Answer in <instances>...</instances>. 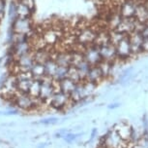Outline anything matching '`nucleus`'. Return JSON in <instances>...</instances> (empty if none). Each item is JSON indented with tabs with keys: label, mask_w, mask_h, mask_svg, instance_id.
I'll use <instances>...</instances> for the list:
<instances>
[{
	"label": "nucleus",
	"mask_w": 148,
	"mask_h": 148,
	"mask_svg": "<svg viewBox=\"0 0 148 148\" xmlns=\"http://www.w3.org/2000/svg\"><path fill=\"white\" fill-rule=\"evenodd\" d=\"M13 104L18 110L22 111H32L39 109L43 106L44 103L39 97H34L28 93H18L16 94L13 99Z\"/></svg>",
	"instance_id": "f257e3e1"
},
{
	"label": "nucleus",
	"mask_w": 148,
	"mask_h": 148,
	"mask_svg": "<svg viewBox=\"0 0 148 148\" xmlns=\"http://www.w3.org/2000/svg\"><path fill=\"white\" fill-rule=\"evenodd\" d=\"M56 91H59L57 82H54L51 78L45 77L41 81V88H40V94H39V99H40L44 103H47L49 105V99L53 96V94Z\"/></svg>",
	"instance_id": "f03ea898"
},
{
	"label": "nucleus",
	"mask_w": 148,
	"mask_h": 148,
	"mask_svg": "<svg viewBox=\"0 0 148 148\" xmlns=\"http://www.w3.org/2000/svg\"><path fill=\"white\" fill-rule=\"evenodd\" d=\"M100 144L105 148H126L128 143L123 140L113 129H110L103 135Z\"/></svg>",
	"instance_id": "7ed1b4c3"
},
{
	"label": "nucleus",
	"mask_w": 148,
	"mask_h": 148,
	"mask_svg": "<svg viewBox=\"0 0 148 148\" xmlns=\"http://www.w3.org/2000/svg\"><path fill=\"white\" fill-rule=\"evenodd\" d=\"M97 32H98V30L93 28V27H89V26H84L79 29L76 28L75 35H76L77 43L83 47L90 45V44L95 42Z\"/></svg>",
	"instance_id": "20e7f679"
},
{
	"label": "nucleus",
	"mask_w": 148,
	"mask_h": 148,
	"mask_svg": "<svg viewBox=\"0 0 148 148\" xmlns=\"http://www.w3.org/2000/svg\"><path fill=\"white\" fill-rule=\"evenodd\" d=\"M117 60H128L133 57L129 35L124 36L115 46Z\"/></svg>",
	"instance_id": "39448f33"
},
{
	"label": "nucleus",
	"mask_w": 148,
	"mask_h": 148,
	"mask_svg": "<svg viewBox=\"0 0 148 148\" xmlns=\"http://www.w3.org/2000/svg\"><path fill=\"white\" fill-rule=\"evenodd\" d=\"M73 101L70 99V96L61 91H56L49 101V106L55 110H63L69 105H71Z\"/></svg>",
	"instance_id": "423d86ee"
},
{
	"label": "nucleus",
	"mask_w": 148,
	"mask_h": 148,
	"mask_svg": "<svg viewBox=\"0 0 148 148\" xmlns=\"http://www.w3.org/2000/svg\"><path fill=\"white\" fill-rule=\"evenodd\" d=\"M83 57H84V60L87 61L91 66L98 65L103 60L101 58V55H100L99 47L95 43H92L90 45H87L84 47V50H83Z\"/></svg>",
	"instance_id": "0eeeda50"
},
{
	"label": "nucleus",
	"mask_w": 148,
	"mask_h": 148,
	"mask_svg": "<svg viewBox=\"0 0 148 148\" xmlns=\"http://www.w3.org/2000/svg\"><path fill=\"white\" fill-rule=\"evenodd\" d=\"M12 30L16 34L28 35L32 31V22L30 18H16L12 23Z\"/></svg>",
	"instance_id": "6e6552de"
},
{
	"label": "nucleus",
	"mask_w": 148,
	"mask_h": 148,
	"mask_svg": "<svg viewBox=\"0 0 148 148\" xmlns=\"http://www.w3.org/2000/svg\"><path fill=\"white\" fill-rule=\"evenodd\" d=\"M16 80V88L19 93H28L29 88L33 81L30 72H18L15 74Z\"/></svg>",
	"instance_id": "1a4fd4ad"
},
{
	"label": "nucleus",
	"mask_w": 148,
	"mask_h": 148,
	"mask_svg": "<svg viewBox=\"0 0 148 148\" xmlns=\"http://www.w3.org/2000/svg\"><path fill=\"white\" fill-rule=\"evenodd\" d=\"M138 4V0H123L119 5L118 12L123 18H135Z\"/></svg>",
	"instance_id": "9d476101"
},
{
	"label": "nucleus",
	"mask_w": 148,
	"mask_h": 148,
	"mask_svg": "<svg viewBox=\"0 0 148 148\" xmlns=\"http://www.w3.org/2000/svg\"><path fill=\"white\" fill-rule=\"evenodd\" d=\"M112 129L118 133L119 136L123 140L126 141L127 143L130 144L131 138H132L134 129L131 127V125L127 122H119L113 126Z\"/></svg>",
	"instance_id": "9b49d317"
},
{
	"label": "nucleus",
	"mask_w": 148,
	"mask_h": 148,
	"mask_svg": "<svg viewBox=\"0 0 148 148\" xmlns=\"http://www.w3.org/2000/svg\"><path fill=\"white\" fill-rule=\"evenodd\" d=\"M99 47L100 55L103 60L106 61H110V63H115L117 60V56L115 47L111 43H108L106 45L103 46H98Z\"/></svg>",
	"instance_id": "f8f14e48"
},
{
	"label": "nucleus",
	"mask_w": 148,
	"mask_h": 148,
	"mask_svg": "<svg viewBox=\"0 0 148 148\" xmlns=\"http://www.w3.org/2000/svg\"><path fill=\"white\" fill-rule=\"evenodd\" d=\"M136 24H138V21L136 18H123L121 23L119 24V26L116 27L115 30H118L124 34L129 35L136 30Z\"/></svg>",
	"instance_id": "ddd939ff"
},
{
	"label": "nucleus",
	"mask_w": 148,
	"mask_h": 148,
	"mask_svg": "<svg viewBox=\"0 0 148 148\" xmlns=\"http://www.w3.org/2000/svg\"><path fill=\"white\" fill-rule=\"evenodd\" d=\"M131 48H132L133 56H138L144 53L143 46H142V36L138 34V32H133L129 34Z\"/></svg>",
	"instance_id": "4468645a"
},
{
	"label": "nucleus",
	"mask_w": 148,
	"mask_h": 148,
	"mask_svg": "<svg viewBox=\"0 0 148 148\" xmlns=\"http://www.w3.org/2000/svg\"><path fill=\"white\" fill-rule=\"evenodd\" d=\"M103 79H105V78H104V76H103V73H102V71H101V69H100L99 66L98 65L90 66L87 74H86L85 81L97 85V84H99Z\"/></svg>",
	"instance_id": "2eb2a0df"
},
{
	"label": "nucleus",
	"mask_w": 148,
	"mask_h": 148,
	"mask_svg": "<svg viewBox=\"0 0 148 148\" xmlns=\"http://www.w3.org/2000/svg\"><path fill=\"white\" fill-rule=\"evenodd\" d=\"M30 74L33 77V79L42 81L46 77V72H45V65L44 63H36L34 61L33 65L31 66V69H30Z\"/></svg>",
	"instance_id": "dca6fc26"
},
{
	"label": "nucleus",
	"mask_w": 148,
	"mask_h": 148,
	"mask_svg": "<svg viewBox=\"0 0 148 148\" xmlns=\"http://www.w3.org/2000/svg\"><path fill=\"white\" fill-rule=\"evenodd\" d=\"M58 88H59V91L63 92L67 94H69L74 91V89L76 88L77 83L74 82L73 80H71L70 78H65V79L61 80L60 82H58Z\"/></svg>",
	"instance_id": "f3484780"
},
{
	"label": "nucleus",
	"mask_w": 148,
	"mask_h": 148,
	"mask_svg": "<svg viewBox=\"0 0 148 148\" xmlns=\"http://www.w3.org/2000/svg\"><path fill=\"white\" fill-rule=\"evenodd\" d=\"M44 65H45V72H46V77H49V78H51L53 77V75L55 73L57 69V63H55L53 58H49L47 61L44 63Z\"/></svg>",
	"instance_id": "a211bd4d"
},
{
	"label": "nucleus",
	"mask_w": 148,
	"mask_h": 148,
	"mask_svg": "<svg viewBox=\"0 0 148 148\" xmlns=\"http://www.w3.org/2000/svg\"><path fill=\"white\" fill-rule=\"evenodd\" d=\"M75 66L77 71V73H79L80 79H82V81H84L85 80V77H86V74H87V72L89 70V68H90V65L85 60H82L80 63H79L77 65H73Z\"/></svg>",
	"instance_id": "6ab92c4d"
},
{
	"label": "nucleus",
	"mask_w": 148,
	"mask_h": 148,
	"mask_svg": "<svg viewBox=\"0 0 148 148\" xmlns=\"http://www.w3.org/2000/svg\"><path fill=\"white\" fill-rule=\"evenodd\" d=\"M32 10L23 4L22 2L18 0V6H16V15L18 18H30Z\"/></svg>",
	"instance_id": "aec40b11"
},
{
	"label": "nucleus",
	"mask_w": 148,
	"mask_h": 148,
	"mask_svg": "<svg viewBox=\"0 0 148 148\" xmlns=\"http://www.w3.org/2000/svg\"><path fill=\"white\" fill-rule=\"evenodd\" d=\"M114 63H110V61L102 60L101 63L98 65V66H99L100 69H101L104 78H107L111 74V71H112Z\"/></svg>",
	"instance_id": "412c9836"
},
{
	"label": "nucleus",
	"mask_w": 148,
	"mask_h": 148,
	"mask_svg": "<svg viewBox=\"0 0 148 148\" xmlns=\"http://www.w3.org/2000/svg\"><path fill=\"white\" fill-rule=\"evenodd\" d=\"M68 70L69 67H65V66H57V69L55 71V73L52 77V80L54 82H60L61 80L65 79V78L68 77Z\"/></svg>",
	"instance_id": "4be33fe9"
},
{
	"label": "nucleus",
	"mask_w": 148,
	"mask_h": 148,
	"mask_svg": "<svg viewBox=\"0 0 148 148\" xmlns=\"http://www.w3.org/2000/svg\"><path fill=\"white\" fill-rule=\"evenodd\" d=\"M40 88H41V81L33 79L31 86H30V88H29L28 94H30L34 97H38L39 94H40Z\"/></svg>",
	"instance_id": "5701e85b"
},
{
	"label": "nucleus",
	"mask_w": 148,
	"mask_h": 148,
	"mask_svg": "<svg viewBox=\"0 0 148 148\" xmlns=\"http://www.w3.org/2000/svg\"><path fill=\"white\" fill-rule=\"evenodd\" d=\"M16 6H18V0L11 1V3L9 5V19L12 23L18 18V15H16Z\"/></svg>",
	"instance_id": "b1692460"
},
{
	"label": "nucleus",
	"mask_w": 148,
	"mask_h": 148,
	"mask_svg": "<svg viewBox=\"0 0 148 148\" xmlns=\"http://www.w3.org/2000/svg\"><path fill=\"white\" fill-rule=\"evenodd\" d=\"M68 78H70L71 80H73L74 82L76 83H79V82H82V79H80L79 73H77V69L75 66H69V70H68Z\"/></svg>",
	"instance_id": "393cba45"
},
{
	"label": "nucleus",
	"mask_w": 148,
	"mask_h": 148,
	"mask_svg": "<svg viewBox=\"0 0 148 148\" xmlns=\"http://www.w3.org/2000/svg\"><path fill=\"white\" fill-rule=\"evenodd\" d=\"M80 135H82V133H76L68 132L65 135L63 136V140L65 142H67V143H72V142L76 141Z\"/></svg>",
	"instance_id": "a878e982"
},
{
	"label": "nucleus",
	"mask_w": 148,
	"mask_h": 148,
	"mask_svg": "<svg viewBox=\"0 0 148 148\" xmlns=\"http://www.w3.org/2000/svg\"><path fill=\"white\" fill-rule=\"evenodd\" d=\"M59 119L57 117H47V118H44L39 121V124L44 125V126H54L56 125Z\"/></svg>",
	"instance_id": "bb28decb"
},
{
	"label": "nucleus",
	"mask_w": 148,
	"mask_h": 148,
	"mask_svg": "<svg viewBox=\"0 0 148 148\" xmlns=\"http://www.w3.org/2000/svg\"><path fill=\"white\" fill-rule=\"evenodd\" d=\"M18 109L16 107H11L8 108V109L4 110V111H0V115L2 116H14V115H18Z\"/></svg>",
	"instance_id": "cd10ccee"
},
{
	"label": "nucleus",
	"mask_w": 148,
	"mask_h": 148,
	"mask_svg": "<svg viewBox=\"0 0 148 148\" xmlns=\"http://www.w3.org/2000/svg\"><path fill=\"white\" fill-rule=\"evenodd\" d=\"M67 133H68V130H66V129H61V130L57 131V132L55 133L54 136H55L56 138H63V136L65 135Z\"/></svg>",
	"instance_id": "c85d7f7f"
},
{
	"label": "nucleus",
	"mask_w": 148,
	"mask_h": 148,
	"mask_svg": "<svg viewBox=\"0 0 148 148\" xmlns=\"http://www.w3.org/2000/svg\"><path fill=\"white\" fill-rule=\"evenodd\" d=\"M5 8H6V1L5 0H0V17L1 18L4 17Z\"/></svg>",
	"instance_id": "c756f323"
},
{
	"label": "nucleus",
	"mask_w": 148,
	"mask_h": 148,
	"mask_svg": "<svg viewBox=\"0 0 148 148\" xmlns=\"http://www.w3.org/2000/svg\"><path fill=\"white\" fill-rule=\"evenodd\" d=\"M18 1H21L23 4H25L26 6L30 8L31 10H33V8H34V0H18Z\"/></svg>",
	"instance_id": "7c9ffc66"
},
{
	"label": "nucleus",
	"mask_w": 148,
	"mask_h": 148,
	"mask_svg": "<svg viewBox=\"0 0 148 148\" xmlns=\"http://www.w3.org/2000/svg\"><path fill=\"white\" fill-rule=\"evenodd\" d=\"M142 46H143V51L148 52V37H142Z\"/></svg>",
	"instance_id": "2f4dec72"
},
{
	"label": "nucleus",
	"mask_w": 148,
	"mask_h": 148,
	"mask_svg": "<svg viewBox=\"0 0 148 148\" xmlns=\"http://www.w3.org/2000/svg\"><path fill=\"white\" fill-rule=\"evenodd\" d=\"M97 133H98V131L97 129H94L93 131H92V133H91V135H90V139H89V141L92 142L95 139V138L97 136Z\"/></svg>",
	"instance_id": "473e14b6"
},
{
	"label": "nucleus",
	"mask_w": 148,
	"mask_h": 148,
	"mask_svg": "<svg viewBox=\"0 0 148 148\" xmlns=\"http://www.w3.org/2000/svg\"><path fill=\"white\" fill-rule=\"evenodd\" d=\"M118 106H119V105L117 104V103H113V104H110V106H108V108H110V109H112V108H116Z\"/></svg>",
	"instance_id": "72a5a7b5"
},
{
	"label": "nucleus",
	"mask_w": 148,
	"mask_h": 148,
	"mask_svg": "<svg viewBox=\"0 0 148 148\" xmlns=\"http://www.w3.org/2000/svg\"><path fill=\"white\" fill-rule=\"evenodd\" d=\"M41 145H39L38 148H46L47 146V143H40Z\"/></svg>",
	"instance_id": "f704fd0d"
},
{
	"label": "nucleus",
	"mask_w": 148,
	"mask_h": 148,
	"mask_svg": "<svg viewBox=\"0 0 148 148\" xmlns=\"http://www.w3.org/2000/svg\"><path fill=\"white\" fill-rule=\"evenodd\" d=\"M1 19H2V18H1V17H0V22H1Z\"/></svg>",
	"instance_id": "c9c22d12"
}]
</instances>
